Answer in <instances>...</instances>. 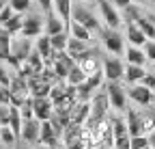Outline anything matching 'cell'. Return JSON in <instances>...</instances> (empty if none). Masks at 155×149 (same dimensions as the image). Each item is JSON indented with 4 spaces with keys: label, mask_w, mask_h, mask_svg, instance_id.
<instances>
[{
    "label": "cell",
    "mask_w": 155,
    "mask_h": 149,
    "mask_svg": "<svg viewBox=\"0 0 155 149\" xmlns=\"http://www.w3.org/2000/svg\"><path fill=\"white\" fill-rule=\"evenodd\" d=\"M71 20H75V22H80L82 26H86L93 35H99V32L104 30V24H101V20H99V15L93 13V11L88 9V5H86V2H80V0H73Z\"/></svg>",
    "instance_id": "1"
},
{
    "label": "cell",
    "mask_w": 155,
    "mask_h": 149,
    "mask_svg": "<svg viewBox=\"0 0 155 149\" xmlns=\"http://www.w3.org/2000/svg\"><path fill=\"white\" fill-rule=\"evenodd\" d=\"M106 95L110 102V108L114 113H125V108L129 106V97H127V86L123 84V80H114V82H106Z\"/></svg>",
    "instance_id": "2"
},
{
    "label": "cell",
    "mask_w": 155,
    "mask_h": 149,
    "mask_svg": "<svg viewBox=\"0 0 155 149\" xmlns=\"http://www.w3.org/2000/svg\"><path fill=\"white\" fill-rule=\"evenodd\" d=\"M95 7H97V13H99V20L106 28H121L125 22H123V13L121 9H116L110 0H95Z\"/></svg>",
    "instance_id": "3"
},
{
    "label": "cell",
    "mask_w": 155,
    "mask_h": 149,
    "mask_svg": "<svg viewBox=\"0 0 155 149\" xmlns=\"http://www.w3.org/2000/svg\"><path fill=\"white\" fill-rule=\"evenodd\" d=\"M99 37H101V43H104V48H106L108 54L123 56L127 41H125V35L121 32V28H106L104 26V30L99 32Z\"/></svg>",
    "instance_id": "4"
},
{
    "label": "cell",
    "mask_w": 155,
    "mask_h": 149,
    "mask_svg": "<svg viewBox=\"0 0 155 149\" xmlns=\"http://www.w3.org/2000/svg\"><path fill=\"white\" fill-rule=\"evenodd\" d=\"M45 32V13L41 11H28L24 15V26L19 30L22 37H28V39H37L39 35Z\"/></svg>",
    "instance_id": "5"
},
{
    "label": "cell",
    "mask_w": 155,
    "mask_h": 149,
    "mask_svg": "<svg viewBox=\"0 0 155 149\" xmlns=\"http://www.w3.org/2000/svg\"><path fill=\"white\" fill-rule=\"evenodd\" d=\"M101 71L106 76V82L123 80L125 63H123L121 56H116V54H108V56H101Z\"/></svg>",
    "instance_id": "6"
},
{
    "label": "cell",
    "mask_w": 155,
    "mask_h": 149,
    "mask_svg": "<svg viewBox=\"0 0 155 149\" xmlns=\"http://www.w3.org/2000/svg\"><path fill=\"white\" fill-rule=\"evenodd\" d=\"M127 97H129L131 104L147 108V106L155 104V91H151V89L144 86L142 82H138V84H127Z\"/></svg>",
    "instance_id": "7"
},
{
    "label": "cell",
    "mask_w": 155,
    "mask_h": 149,
    "mask_svg": "<svg viewBox=\"0 0 155 149\" xmlns=\"http://www.w3.org/2000/svg\"><path fill=\"white\" fill-rule=\"evenodd\" d=\"M75 63L82 67V71L86 73V76H91V73H95V71L101 69V54L97 52L95 48H88L86 52H82L80 56H78Z\"/></svg>",
    "instance_id": "8"
},
{
    "label": "cell",
    "mask_w": 155,
    "mask_h": 149,
    "mask_svg": "<svg viewBox=\"0 0 155 149\" xmlns=\"http://www.w3.org/2000/svg\"><path fill=\"white\" fill-rule=\"evenodd\" d=\"M39 132H41V121L37 117L26 119L22 123V132H19V141L26 145H39Z\"/></svg>",
    "instance_id": "9"
},
{
    "label": "cell",
    "mask_w": 155,
    "mask_h": 149,
    "mask_svg": "<svg viewBox=\"0 0 155 149\" xmlns=\"http://www.w3.org/2000/svg\"><path fill=\"white\" fill-rule=\"evenodd\" d=\"M32 110H35V117L39 121L52 119V115H54V102L50 97H32Z\"/></svg>",
    "instance_id": "10"
},
{
    "label": "cell",
    "mask_w": 155,
    "mask_h": 149,
    "mask_svg": "<svg viewBox=\"0 0 155 149\" xmlns=\"http://www.w3.org/2000/svg\"><path fill=\"white\" fill-rule=\"evenodd\" d=\"M125 41L129 43V46H138V48H144V43L149 41L147 39V35L138 28V24L136 22H125Z\"/></svg>",
    "instance_id": "11"
},
{
    "label": "cell",
    "mask_w": 155,
    "mask_h": 149,
    "mask_svg": "<svg viewBox=\"0 0 155 149\" xmlns=\"http://www.w3.org/2000/svg\"><path fill=\"white\" fill-rule=\"evenodd\" d=\"M91 115V100L88 102H75V106L69 110V123L73 125H84Z\"/></svg>",
    "instance_id": "12"
},
{
    "label": "cell",
    "mask_w": 155,
    "mask_h": 149,
    "mask_svg": "<svg viewBox=\"0 0 155 149\" xmlns=\"http://www.w3.org/2000/svg\"><path fill=\"white\" fill-rule=\"evenodd\" d=\"M144 76H147L144 65L125 63V71H123V82H125V84H138V82H142Z\"/></svg>",
    "instance_id": "13"
},
{
    "label": "cell",
    "mask_w": 155,
    "mask_h": 149,
    "mask_svg": "<svg viewBox=\"0 0 155 149\" xmlns=\"http://www.w3.org/2000/svg\"><path fill=\"white\" fill-rule=\"evenodd\" d=\"M123 59L125 63H131V65H147L149 59L144 54V48H138V46H125V52H123Z\"/></svg>",
    "instance_id": "14"
},
{
    "label": "cell",
    "mask_w": 155,
    "mask_h": 149,
    "mask_svg": "<svg viewBox=\"0 0 155 149\" xmlns=\"http://www.w3.org/2000/svg\"><path fill=\"white\" fill-rule=\"evenodd\" d=\"M35 50L43 56V61H45V65H52V41H50V35H39L37 39H35Z\"/></svg>",
    "instance_id": "15"
},
{
    "label": "cell",
    "mask_w": 155,
    "mask_h": 149,
    "mask_svg": "<svg viewBox=\"0 0 155 149\" xmlns=\"http://www.w3.org/2000/svg\"><path fill=\"white\" fill-rule=\"evenodd\" d=\"M63 30H67V24L58 17V13L56 11H50V13H45V35H56V32H63Z\"/></svg>",
    "instance_id": "16"
},
{
    "label": "cell",
    "mask_w": 155,
    "mask_h": 149,
    "mask_svg": "<svg viewBox=\"0 0 155 149\" xmlns=\"http://www.w3.org/2000/svg\"><path fill=\"white\" fill-rule=\"evenodd\" d=\"M67 32H69L71 37H75V39L86 41V43L93 41V32H91L86 26H82L80 22H75V20H69V24H67Z\"/></svg>",
    "instance_id": "17"
},
{
    "label": "cell",
    "mask_w": 155,
    "mask_h": 149,
    "mask_svg": "<svg viewBox=\"0 0 155 149\" xmlns=\"http://www.w3.org/2000/svg\"><path fill=\"white\" fill-rule=\"evenodd\" d=\"M71 7H73V0H52V11H56L65 24H69L71 20Z\"/></svg>",
    "instance_id": "18"
},
{
    "label": "cell",
    "mask_w": 155,
    "mask_h": 149,
    "mask_svg": "<svg viewBox=\"0 0 155 149\" xmlns=\"http://www.w3.org/2000/svg\"><path fill=\"white\" fill-rule=\"evenodd\" d=\"M88 48H91V43H86V41H82V39H75V37L69 35V41H67V54H69L73 61H78V56H80L82 52H86Z\"/></svg>",
    "instance_id": "19"
},
{
    "label": "cell",
    "mask_w": 155,
    "mask_h": 149,
    "mask_svg": "<svg viewBox=\"0 0 155 149\" xmlns=\"http://www.w3.org/2000/svg\"><path fill=\"white\" fill-rule=\"evenodd\" d=\"M84 80H86V73L82 71V67L78 65V63L71 65V67H69V73H67V78H65V82L71 84V86H78V84H82Z\"/></svg>",
    "instance_id": "20"
},
{
    "label": "cell",
    "mask_w": 155,
    "mask_h": 149,
    "mask_svg": "<svg viewBox=\"0 0 155 149\" xmlns=\"http://www.w3.org/2000/svg\"><path fill=\"white\" fill-rule=\"evenodd\" d=\"M0 141H2V145H5L7 149H15V145L19 143L17 134L13 132L9 125H0Z\"/></svg>",
    "instance_id": "21"
},
{
    "label": "cell",
    "mask_w": 155,
    "mask_h": 149,
    "mask_svg": "<svg viewBox=\"0 0 155 149\" xmlns=\"http://www.w3.org/2000/svg\"><path fill=\"white\" fill-rule=\"evenodd\" d=\"M24 15H26V13H13V15H11V20L5 22L2 26H5L13 37L19 35V30H22V26H24Z\"/></svg>",
    "instance_id": "22"
},
{
    "label": "cell",
    "mask_w": 155,
    "mask_h": 149,
    "mask_svg": "<svg viewBox=\"0 0 155 149\" xmlns=\"http://www.w3.org/2000/svg\"><path fill=\"white\" fill-rule=\"evenodd\" d=\"M110 127H112V136H114V138H116V136H125V134H129V132H127V123H125L123 113H119V117L110 119Z\"/></svg>",
    "instance_id": "23"
},
{
    "label": "cell",
    "mask_w": 155,
    "mask_h": 149,
    "mask_svg": "<svg viewBox=\"0 0 155 149\" xmlns=\"http://www.w3.org/2000/svg\"><path fill=\"white\" fill-rule=\"evenodd\" d=\"M50 41H52V50H54V52H63V50H67L69 32H67V30L56 32V35H52V37H50Z\"/></svg>",
    "instance_id": "24"
},
{
    "label": "cell",
    "mask_w": 155,
    "mask_h": 149,
    "mask_svg": "<svg viewBox=\"0 0 155 149\" xmlns=\"http://www.w3.org/2000/svg\"><path fill=\"white\" fill-rule=\"evenodd\" d=\"M140 125H142V134H149L155 130V123H153V117L149 110H140Z\"/></svg>",
    "instance_id": "25"
},
{
    "label": "cell",
    "mask_w": 155,
    "mask_h": 149,
    "mask_svg": "<svg viewBox=\"0 0 155 149\" xmlns=\"http://www.w3.org/2000/svg\"><path fill=\"white\" fill-rule=\"evenodd\" d=\"M9 5L15 13H28L32 9V0H9Z\"/></svg>",
    "instance_id": "26"
},
{
    "label": "cell",
    "mask_w": 155,
    "mask_h": 149,
    "mask_svg": "<svg viewBox=\"0 0 155 149\" xmlns=\"http://www.w3.org/2000/svg\"><path fill=\"white\" fill-rule=\"evenodd\" d=\"M149 145V136L147 134H136L129 138V149H144Z\"/></svg>",
    "instance_id": "27"
},
{
    "label": "cell",
    "mask_w": 155,
    "mask_h": 149,
    "mask_svg": "<svg viewBox=\"0 0 155 149\" xmlns=\"http://www.w3.org/2000/svg\"><path fill=\"white\" fill-rule=\"evenodd\" d=\"M129 134H125V136H116L114 138V143H112V147L114 149H129Z\"/></svg>",
    "instance_id": "28"
},
{
    "label": "cell",
    "mask_w": 155,
    "mask_h": 149,
    "mask_svg": "<svg viewBox=\"0 0 155 149\" xmlns=\"http://www.w3.org/2000/svg\"><path fill=\"white\" fill-rule=\"evenodd\" d=\"M144 54H147L149 63H155V39H149L144 43Z\"/></svg>",
    "instance_id": "29"
},
{
    "label": "cell",
    "mask_w": 155,
    "mask_h": 149,
    "mask_svg": "<svg viewBox=\"0 0 155 149\" xmlns=\"http://www.w3.org/2000/svg\"><path fill=\"white\" fill-rule=\"evenodd\" d=\"M11 104V89L9 86H0V106Z\"/></svg>",
    "instance_id": "30"
},
{
    "label": "cell",
    "mask_w": 155,
    "mask_h": 149,
    "mask_svg": "<svg viewBox=\"0 0 155 149\" xmlns=\"http://www.w3.org/2000/svg\"><path fill=\"white\" fill-rule=\"evenodd\" d=\"M9 117H11V104L0 106V123H2V125H9Z\"/></svg>",
    "instance_id": "31"
},
{
    "label": "cell",
    "mask_w": 155,
    "mask_h": 149,
    "mask_svg": "<svg viewBox=\"0 0 155 149\" xmlns=\"http://www.w3.org/2000/svg\"><path fill=\"white\" fill-rule=\"evenodd\" d=\"M13 13H15V11H13V9H11V5L7 2V5H5V9L0 11V26H2L5 22H9V20H11V15H13Z\"/></svg>",
    "instance_id": "32"
},
{
    "label": "cell",
    "mask_w": 155,
    "mask_h": 149,
    "mask_svg": "<svg viewBox=\"0 0 155 149\" xmlns=\"http://www.w3.org/2000/svg\"><path fill=\"white\" fill-rule=\"evenodd\" d=\"M35 2H37V7H39L41 13H50L52 11V0H35Z\"/></svg>",
    "instance_id": "33"
},
{
    "label": "cell",
    "mask_w": 155,
    "mask_h": 149,
    "mask_svg": "<svg viewBox=\"0 0 155 149\" xmlns=\"http://www.w3.org/2000/svg\"><path fill=\"white\" fill-rule=\"evenodd\" d=\"M142 84H144V86H149L151 91H155V73L147 71V76L142 78Z\"/></svg>",
    "instance_id": "34"
},
{
    "label": "cell",
    "mask_w": 155,
    "mask_h": 149,
    "mask_svg": "<svg viewBox=\"0 0 155 149\" xmlns=\"http://www.w3.org/2000/svg\"><path fill=\"white\" fill-rule=\"evenodd\" d=\"M110 2H112L116 9H121V11H123L125 7H129V5H131V0H110Z\"/></svg>",
    "instance_id": "35"
},
{
    "label": "cell",
    "mask_w": 155,
    "mask_h": 149,
    "mask_svg": "<svg viewBox=\"0 0 155 149\" xmlns=\"http://www.w3.org/2000/svg\"><path fill=\"white\" fill-rule=\"evenodd\" d=\"M147 136H149V145H151V147L155 149V130H153V132H149Z\"/></svg>",
    "instance_id": "36"
},
{
    "label": "cell",
    "mask_w": 155,
    "mask_h": 149,
    "mask_svg": "<svg viewBox=\"0 0 155 149\" xmlns=\"http://www.w3.org/2000/svg\"><path fill=\"white\" fill-rule=\"evenodd\" d=\"M15 149H39V147H35V145H26V143H22V145H15Z\"/></svg>",
    "instance_id": "37"
},
{
    "label": "cell",
    "mask_w": 155,
    "mask_h": 149,
    "mask_svg": "<svg viewBox=\"0 0 155 149\" xmlns=\"http://www.w3.org/2000/svg\"><path fill=\"white\" fill-rule=\"evenodd\" d=\"M147 108H149V106H147ZM149 113H151V117H153V123H155V106H153V104H151V108H149Z\"/></svg>",
    "instance_id": "38"
},
{
    "label": "cell",
    "mask_w": 155,
    "mask_h": 149,
    "mask_svg": "<svg viewBox=\"0 0 155 149\" xmlns=\"http://www.w3.org/2000/svg\"><path fill=\"white\" fill-rule=\"evenodd\" d=\"M131 2H134V5H147L149 0H131Z\"/></svg>",
    "instance_id": "39"
},
{
    "label": "cell",
    "mask_w": 155,
    "mask_h": 149,
    "mask_svg": "<svg viewBox=\"0 0 155 149\" xmlns=\"http://www.w3.org/2000/svg\"><path fill=\"white\" fill-rule=\"evenodd\" d=\"M7 2H9V0H0V11L5 9V5H7Z\"/></svg>",
    "instance_id": "40"
},
{
    "label": "cell",
    "mask_w": 155,
    "mask_h": 149,
    "mask_svg": "<svg viewBox=\"0 0 155 149\" xmlns=\"http://www.w3.org/2000/svg\"><path fill=\"white\" fill-rule=\"evenodd\" d=\"M80 2H95V0H80Z\"/></svg>",
    "instance_id": "41"
},
{
    "label": "cell",
    "mask_w": 155,
    "mask_h": 149,
    "mask_svg": "<svg viewBox=\"0 0 155 149\" xmlns=\"http://www.w3.org/2000/svg\"><path fill=\"white\" fill-rule=\"evenodd\" d=\"M0 149H7V147H5V145H2V141H0Z\"/></svg>",
    "instance_id": "42"
},
{
    "label": "cell",
    "mask_w": 155,
    "mask_h": 149,
    "mask_svg": "<svg viewBox=\"0 0 155 149\" xmlns=\"http://www.w3.org/2000/svg\"><path fill=\"white\" fill-rule=\"evenodd\" d=\"M144 149H153V147H151V145H147V147H144Z\"/></svg>",
    "instance_id": "43"
},
{
    "label": "cell",
    "mask_w": 155,
    "mask_h": 149,
    "mask_svg": "<svg viewBox=\"0 0 155 149\" xmlns=\"http://www.w3.org/2000/svg\"><path fill=\"white\" fill-rule=\"evenodd\" d=\"M153 5H155V2H153ZM153 13H155V7H153Z\"/></svg>",
    "instance_id": "44"
}]
</instances>
